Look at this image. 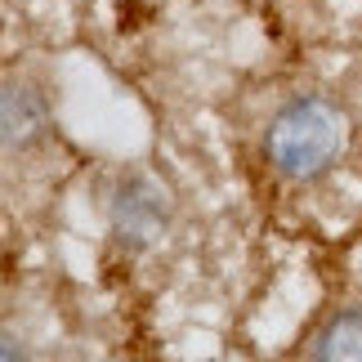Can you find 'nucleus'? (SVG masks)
I'll use <instances>...</instances> for the list:
<instances>
[{"label":"nucleus","instance_id":"nucleus-1","mask_svg":"<svg viewBox=\"0 0 362 362\" xmlns=\"http://www.w3.org/2000/svg\"><path fill=\"white\" fill-rule=\"evenodd\" d=\"M344 144V117L327 99H296L273 117L264 134V152L286 179L322 175Z\"/></svg>","mask_w":362,"mask_h":362},{"label":"nucleus","instance_id":"nucleus-2","mask_svg":"<svg viewBox=\"0 0 362 362\" xmlns=\"http://www.w3.org/2000/svg\"><path fill=\"white\" fill-rule=\"evenodd\" d=\"M170 224V206L165 192L152 184L148 175H130L121 179L117 197H112V233L125 246H152Z\"/></svg>","mask_w":362,"mask_h":362},{"label":"nucleus","instance_id":"nucleus-3","mask_svg":"<svg viewBox=\"0 0 362 362\" xmlns=\"http://www.w3.org/2000/svg\"><path fill=\"white\" fill-rule=\"evenodd\" d=\"M40 130H45L40 99L27 86H9L5 90V144L9 148H27V144L40 139Z\"/></svg>","mask_w":362,"mask_h":362},{"label":"nucleus","instance_id":"nucleus-4","mask_svg":"<svg viewBox=\"0 0 362 362\" xmlns=\"http://www.w3.org/2000/svg\"><path fill=\"white\" fill-rule=\"evenodd\" d=\"M313 358L322 362H354L362 358V309H349V313H336L331 322L322 327V336L313 344Z\"/></svg>","mask_w":362,"mask_h":362}]
</instances>
